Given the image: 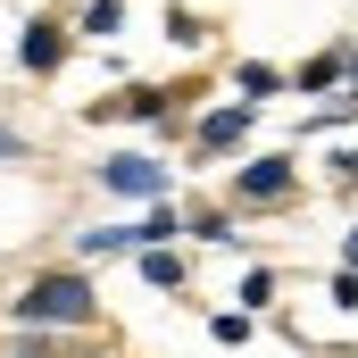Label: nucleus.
Returning <instances> with one entry per match:
<instances>
[{
    "label": "nucleus",
    "mask_w": 358,
    "mask_h": 358,
    "mask_svg": "<svg viewBox=\"0 0 358 358\" xmlns=\"http://www.w3.org/2000/svg\"><path fill=\"white\" fill-rule=\"evenodd\" d=\"M92 317H100V300H92V283L84 275H34V283H25V292H17V325H25V334H42V325H92Z\"/></svg>",
    "instance_id": "nucleus-1"
},
{
    "label": "nucleus",
    "mask_w": 358,
    "mask_h": 358,
    "mask_svg": "<svg viewBox=\"0 0 358 358\" xmlns=\"http://www.w3.org/2000/svg\"><path fill=\"white\" fill-rule=\"evenodd\" d=\"M142 275H150L159 292H176V283H183V259H176V250H142Z\"/></svg>",
    "instance_id": "nucleus-5"
},
{
    "label": "nucleus",
    "mask_w": 358,
    "mask_h": 358,
    "mask_svg": "<svg viewBox=\"0 0 358 358\" xmlns=\"http://www.w3.org/2000/svg\"><path fill=\"white\" fill-rule=\"evenodd\" d=\"M0 159H17V134H0Z\"/></svg>",
    "instance_id": "nucleus-8"
},
{
    "label": "nucleus",
    "mask_w": 358,
    "mask_h": 358,
    "mask_svg": "<svg viewBox=\"0 0 358 358\" xmlns=\"http://www.w3.org/2000/svg\"><path fill=\"white\" fill-rule=\"evenodd\" d=\"M350 275H358V234H350Z\"/></svg>",
    "instance_id": "nucleus-9"
},
{
    "label": "nucleus",
    "mask_w": 358,
    "mask_h": 358,
    "mask_svg": "<svg viewBox=\"0 0 358 358\" xmlns=\"http://www.w3.org/2000/svg\"><path fill=\"white\" fill-rule=\"evenodd\" d=\"M100 183H108V192H125V200H159V192H167V176H159V159H142V150L108 159V167H100Z\"/></svg>",
    "instance_id": "nucleus-2"
},
{
    "label": "nucleus",
    "mask_w": 358,
    "mask_h": 358,
    "mask_svg": "<svg viewBox=\"0 0 358 358\" xmlns=\"http://www.w3.org/2000/svg\"><path fill=\"white\" fill-rule=\"evenodd\" d=\"M17 59H25L34 76H42V67H59V59H67V34H59V25H25V42H17Z\"/></svg>",
    "instance_id": "nucleus-3"
},
{
    "label": "nucleus",
    "mask_w": 358,
    "mask_h": 358,
    "mask_svg": "<svg viewBox=\"0 0 358 358\" xmlns=\"http://www.w3.org/2000/svg\"><path fill=\"white\" fill-rule=\"evenodd\" d=\"M125 25V0H92V17H84V34H117Z\"/></svg>",
    "instance_id": "nucleus-6"
},
{
    "label": "nucleus",
    "mask_w": 358,
    "mask_h": 358,
    "mask_svg": "<svg viewBox=\"0 0 358 358\" xmlns=\"http://www.w3.org/2000/svg\"><path fill=\"white\" fill-rule=\"evenodd\" d=\"M0 358H50V342H42V334H25V342H8Z\"/></svg>",
    "instance_id": "nucleus-7"
},
{
    "label": "nucleus",
    "mask_w": 358,
    "mask_h": 358,
    "mask_svg": "<svg viewBox=\"0 0 358 358\" xmlns=\"http://www.w3.org/2000/svg\"><path fill=\"white\" fill-rule=\"evenodd\" d=\"M275 192H292V167H283V159H259V167H242V200H275Z\"/></svg>",
    "instance_id": "nucleus-4"
}]
</instances>
